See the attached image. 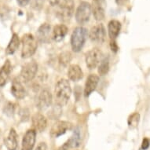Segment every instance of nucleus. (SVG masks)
Listing matches in <instances>:
<instances>
[{"label": "nucleus", "mask_w": 150, "mask_h": 150, "mask_svg": "<svg viewBox=\"0 0 150 150\" xmlns=\"http://www.w3.org/2000/svg\"><path fill=\"white\" fill-rule=\"evenodd\" d=\"M71 93V88L67 79H60L57 82L54 90L55 102L60 106L65 105L69 101Z\"/></svg>", "instance_id": "nucleus-1"}, {"label": "nucleus", "mask_w": 150, "mask_h": 150, "mask_svg": "<svg viewBox=\"0 0 150 150\" xmlns=\"http://www.w3.org/2000/svg\"><path fill=\"white\" fill-rule=\"evenodd\" d=\"M88 32L83 27H77L72 32L71 36V47L74 52H79L83 47L87 39Z\"/></svg>", "instance_id": "nucleus-2"}, {"label": "nucleus", "mask_w": 150, "mask_h": 150, "mask_svg": "<svg viewBox=\"0 0 150 150\" xmlns=\"http://www.w3.org/2000/svg\"><path fill=\"white\" fill-rule=\"evenodd\" d=\"M21 42H22L21 57L23 58H28L33 56L37 50V42L35 37L29 33L24 35Z\"/></svg>", "instance_id": "nucleus-3"}, {"label": "nucleus", "mask_w": 150, "mask_h": 150, "mask_svg": "<svg viewBox=\"0 0 150 150\" xmlns=\"http://www.w3.org/2000/svg\"><path fill=\"white\" fill-rule=\"evenodd\" d=\"M74 12L73 0H63L57 10V17L60 20L67 21L71 17Z\"/></svg>", "instance_id": "nucleus-4"}, {"label": "nucleus", "mask_w": 150, "mask_h": 150, "mask_svg": "<svg viewBox=\"0 0 150 150\" xmlns=\"http://www.w3.org/2000/svg\"><path fill=\"white\" fill-rule=\"evenodd\" d=\"M91 12V6L86 2H82L76 12V19L77 22L80 25L86 24L90 20Z\"/></svg>", "instance_id": "nucleus-5"}, {"label": "nucleus", "mask_w": 150, "mask_h": 150, "mask_svg": "<svg viewBox=\"0 0 150 150\" xmlns=\"http://www.w3.org/2000/svg\"><path fill=\"white\" fill-rule=\"evenodd\" d=\"M38 71V64L35 62H28L23 65L21 71V78L25 83L32 81L34 79Z\"/></svg>", "instance_id": "nucleus-6"}, {"label": "nucleus", "mask_w": 150, "mask_h": 150, "mask_svg": "<svg viewBox=\"0 0 150 150\" xmlns=\"http://www.w3.org/2000/svg\"><path fill=\"white\" fill-rule=\"evenodd\" d=\"M102 53L98 48H93L86 54V64L89 69H95L101 63Z\"/></svg>", "instance_id": "nucleus-7"}, {"label": "nucleus", "mask_w": 150, "mask_h": 150, "mask_svg": "<svg viewBox=\"0 0 150 150\" xmlns=\"http://www.w3.org/2000/svg\"><path fill=\"white\" fill-rule=\"evenodd\" d=\"M89 36H90L91 41L93 42L101 44V43L105 42L106 37V32L104 25L102 24H98V25L93 26L91 29Z\"/></svg>", "instance_id": "nucleus-8"}, {"label": "nucleus", "mask_w": 150, "mask_h": 150, "mask_svg": "<svg viewBox=\"0 0 150 150\" xmlns=\"http://www.w3.org/2000/svg\"><path fill=\"white\" fill-rule=\"evenodd\" d=\"M106 8V0H93L92 12L96 21H102L105 18Z\"/></svg>", "instance_id": "nucleus-9"}, {"label": "nucleus", "mask_w": 150, "mask_h": 150, "mask_svg": "<svg viewBox=\"0 0 150 150\" xmlns=\"http://www.w3.org/2000/svg\"><path fill=\"white\" fill-rule=\"evenodd\" d=\"M52 103V95L49 90H42L37 99V107L41 111L46 110Z\"/></svg>", "instance_id": "nucleus-10"}, {"label": "nucleus", "mask_w": 150, "mask_h": 150, "mask_svg": "<svg viewBox=\"0 0 150 150\" xmlns=\"http://www.w3.org/2000/svg\"><path fill=\"white\" fill-rule=\"evenodd\" d=\"M71 127V123L66 121H57L54 123L50 130V135L53 138H58L65 134Z\"/></svg>", "instance_id": "nucleus-11"}, {"label": "nucleus", "mask_w": 150, "mask_h": 150, "mask_svg": "<svg viewBox=\"0 0 150 150\" xmlns=\"http://www.w3.org/2000/svg\"><path fill=\"white\" fill-rule=\"evenodd\" d=\"M36 131L34 129L28 130L25 133L22 140L21 150H32L35 143Z\"/></svg>", "instance_id": "nucleus-12"}, {"label": "nucleus", "mask_w": 150, "mask_h": 150, "mask_svg": "<svg viewBox=\"0 0 150 150\" xmlns=\"http://www.w3.org/2000/svg\"><path fill=\"white\" fill-rule=\"evenodd\" d=\"M99 82V76L95 74H91L87 79H86V83H85V88H84V94L85 96L88 97L91 95V93L93 91H95Z\"/></svg>", "instance_id": "nucleus-13"}, {"label": "nucleus", "mask_w": 150, "mask_h": 150, "mask_svg": "<svg viewBox=\"0 0 150 150\" xmlns=\"http://www.w3.org/2000/svg\"><path fill=\"white\" fill-rule=\"evenodd\" d=\"M11 93L17 99H23L26 95L25 87L19 79H13L11 86Z\"/></svg>", "instance_id": "nucleus-14"}, {"label": "nucleus", "mask_w": 150, "mask_h": 150, "mask_svg": "<svg viewBox=\"0 0 150 150\" xmlns=\"http://www.w3.org/2000/svg\"><path fill=\"white\" fill-rule=\"evenodd\" d=\"M50 25L49 24H42L37 31V38L41 42L47 43L50 40Z\"/></svg>", "instance_id": "nucleus-15"}, {"label": "nucleus", "mask_w": 150, "mask_h": 150, "mask_svg": "<svg viewBox=\"0 0 150 150\" xmlns=\"http://www.w3.org/2000/svg\"><path fill=\"white\" fill-rule=\"evenodd\" d=\"M32 125L34 130H38L39 132H42L47 128V120L42 114L35 113L32 116Z\"/></svg>", "instance_id": "nucleus-16"}, {"label": "nucleus", "mask_w": 150, "mask_h": 150, "mask_svg": "<svg viewBox=\"0 0 150 150\" xmlns=\"http://www.w3.org/2000/svg\"><path fill=\"white\" fill-rule=\"evenodd\" d=\"M81 142V136H80V130L79 128H76L74 130L73 134L71 137L69 138L68 142H67L64 145H63V149L64 150H67L68 149H74V148L79 147L80 145Z\"/></svg>", "instance_id": "nucleus-17"}, {"label": "nucleus", "mask_w": 150, "mask_h": 150, "mask_svg": "<svg viewBox=\"0 0 150 150\" xmlns=\"http://www.w3.org/2000/svg\"><path fill=\"white\" fill-rule=\"evenodd\" d=\"M17 134L13 128H11L8 136L4 139V144L8 150H17Z\"/></svg>", "instance_id": "nucleus-18"}, {"label": "nucleus", "mask_w": 150, "mask_h": 150, "mask_svg": "<svg viewBox=\"0 0 150 150\" xmlns=\"http://www.w3.org/2000/svg\"><path fill=\"white\" fill-rule=\"evenodd\" d=\"M12 71V65L9 60H6L2 68L0 69V86H3L7 81Z\"/></svg>", "instance_id": "nucleus-19"}, {"label": "nucleus", "mask_w": 150, "mask_h": 150, "mask_svg": "<svg viewBox=\"0 0 150 150\" xmlns=\"http://www.w3.org/2000/svg\"><path fill=\"white\" fill-rule=\"evenodd\" d=\"M68 28L64 25H57L54 26L53 32H52V37L54 41L56 42H60L64 39L65 35L68 33Z\"/></svg>", "instance_id": "nucleus-20"}, {"label": "nucleus", "mask_w": 150, "mask_h": 150, "mask_svg": "<svg viewBox=\"0 0 150 150\" xmlns=\"http://www.w3.org/2000/svg\"><path fill=\"white\" fill-rule=\"evenodd\" d=\"M68 76L71 81L77 82L80 80L83 76V73L81 68L77 64H71L69 68L68 71Z\"/></svg>", "instance_id": "nucleus-21"}, {"label": "nucleus", "mask_w": 150, "mask_h": 150, "mask_svg": "<svg viewBox=\"0 0 150 150\" xmlns=\"http://www.w3.org/2000/svg\"><path fill=\"white\" fill-rule=\"evenodd\" d=\"M121 30V24L119 21L112 20L109 21L108 25V35L111 40H115L116 37L118 36Z\"/></svg>", "instance_id": "nucleus-22"}, {"label": "nucleus", "mask_w": 150, "mask_h": 150, "mask_svg": "<svg viewBox=\"0 0 150 150\" xmlns=\"http://www.w3.org/2000/svg\"><path fill=\"white\" fill-rule=\"evenodd\" d=\"M20 46V39L19 36L17 35L16 33L12 35V38L10 40L9 44H8L6 49V52L7 54H14L16 50L18 49V47Z\"/></svg>", "instance_id": "nucleus-23"}, {"label": "nucleus", "mask_w": 150, "mask_h": 150, "mask_svg": "<svg viewBox=\"0 0 150 150\" xmlns=\"http://www.w3.org/2000/svg\"><path fill=\"white\" fill-rule=\"evenodd\" d=\"M62 113V106L58 105L56 104V105L50 110V112H48V116H49V118L51 119V120H57V119H58L60 116H61Z\"/></svg>", "instance_id": "nucleus-24"}, {"label": "nucleus", "mask_w": 150, "mask_h": 150, "mask_svg": "<svg viewBox=\"0 0 150 150\" xmlns=\"http://www.w3.org/2000/svg\"><path fill=\"white\" fill-rule=\"evenodd\" d=\"M109 71V62L108 58H104L101 60V63L98 65V73L100 76H105Z\"/></svg>", "instance_id": "nucleus-25"}, {"label": "nucleus", "mask_w": 150, "mask_h": 150, "mask_svg": "<svg viewBox=\"0 0 150 150\" xmlns=\"http://www.w3.org/2000/svg\"><path fill=\"white\" fill-rule=\"evenodd\" d=\"M140 121V115L138 112L131 114L128 118V126L130 129H134L138 126Z\"/></svg>", "instance_id": "nucleus-26"}, {"label": "nucleus", "mask_w": 150, "mask_h": 150, "mask_svg": "<svg viewBox=\"0 0 150 150\" xmlns=\"http://www.w3.org/2000/svg\"><path fill=\"white\" fill-rule=\"evenodd\" d=\"M71 60V54L70 52H64L61 54L59 57L60 63L63 65H67Z\"/></svg>", "instance_id": "nucleus-27"}, {"label": "nucleus", "mask_w": 150, "mask_h": 150, "mask_svg": "<svg viewBox=\"0 0 150 150\" xmlns=\"http://www.w3.org/2000/svg\"><path fill=\"white\" fill-rule=\"evenodd\" d=\"M15 107L14 105L11 102H9L7 103V105H6L4 108H3V112L6 115H7L8 116H12L14 113Z\"/></svg>", "instance_id": "nucleus-28"}, {"label": "nucleus", "mask_w": 150, "mask_h": 150, "mask_svg": "<svg viewBox=\"0 0 150 150\" xmlns=\"http://www.w3.org/2000/svg\"><path fill=\"white\" fill-rule=\"evenodd\" d=\"M150 146V140L148 138H144L142 142V149L147 150Z\"/></svg>", "instance_id": "nucleus-29"}, {"label": "nucleus", "mask_w": 150, "mask_h": 150, "mask_svg": "<svg viewBox=\"0 0 150 150\" xmlns=\"http://www.w3.org/2000/svg\"><path fill=\"white\" fill-rule=\"evenodd\" d=\"M110 47H111V50H112V51H113L114 53H116V52L118 51V46H117V44H116V42L115 40H111Z\"/></svg>", "instance_id": "nucleus-30"}, {"label": "nucleus", "mask_w": 150, "mask_h": 150, "mask_svg": "<svg viewBox=\"0 0 150 150\" xmlns=\"http://www.w3.org/2000/svg\"><path fill=\"white\" fill-rule=\"evenodd\" d=\"M35 150H47V144L45 142H41L40 143L37 148L35 149Z\"/></svg>", "instance_id": "nucleus-31"}, {"label": "nucleus", "mask_w": 150, "mask_h": 150, "mask_svg": "<svg viewBox=\"0 0 150 150\" xmlns=\"http://www.w3.org/2000/svg\"><path fill=\"white\" fill-rule=\"evenodd\" d=\"M31 0H17V3L19 4V6H27Z\"/></svg>", "instance_id": "nucleus-32"}, {"label": "nucleus", "mask_w": 150, "mask_h": 150, "mask_svg": "<svg viewBox=\"0 0 150 150\" xmlns=\"http://www.w3.org/2000/svg\"><path fill=\"white\" fill-rule=\"evenodd\" d=\"M48 2L52 6H57L59 4L60 0H48Z\"/></svg>", "instance_id": "nucleus-33"}, {"label": "nucleus", "mask_w": 150, "mask_h": 150, "mask_svg": "<svg viewBox=\"0 0 150 150\" xmlns=\"http://www.w3.org/2000/svg\"><path fill=\"white\" fill-rule=\"evenodd\" d=\"M127 0H116V3L118 5H123L126 3Z\"/></svg>", "instance_id": "nucleus-34"}, {"label": "nucleus", "mask_w": 150, "mask_h": 150, "mask_svg": "<svg viewBox=\"0 0 150 150\" xmlns=\"http://www.w3.org/2000/svg\"><path fill=\"white\" fill-rule=\"evenodd\" d=\"M139 150H142V149H139Z\"/></svg>", "instance_id": "nucleus-35"}]
</instances>
